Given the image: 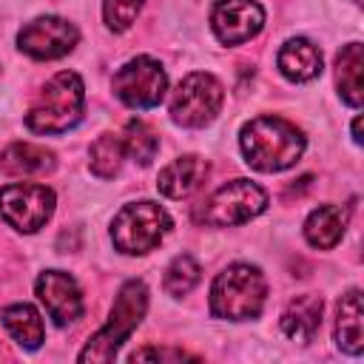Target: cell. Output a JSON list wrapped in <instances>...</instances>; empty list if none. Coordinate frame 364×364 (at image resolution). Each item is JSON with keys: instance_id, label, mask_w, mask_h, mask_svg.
I'll use <instances>...</instances> for the list:
<instances>
[{"instance_id": "cell-1", "label": "cell", "mask_w": 364, "mask_h": 364, "mask_svg": "<svg viewBox=\"0 0 364 364\" xmlns=\"http://www.w3.org/2000/svg\"><path fill=\"white\" fill-rule=\"evenodd\" d=\"M245 162L262 173H279L299 162L304 154V134L282 117H253L239 131Z\"/></svg>"}, {"instance_id": "cell-2", "label": "cell", "mask_w": 364, "mask_h": 364, "mask_svg": "<svg viewBox=\"0 0 364 364\" xmlns=\"http://www.w3.org/2000/svg\"><path fill=\"white\" fill-rule=\"evenodd\" d=\"M82 111H85V85L80 74L60 71L34 97L26 114V125L37 134H65L82 119Z\"/></svg>"}, {"instance_id": "cell-3", "label": "cell", "mask_w": 364, "mask_h": 364, "mask_svg": "<svg viewBox=\"0 0 364 364\" xmlns=\"http://www.w3.org/2000/svg\"><path fill=\"white\" fill-rule=\"evenodd\" d=\"M145 310H148V287H145V282L128 279L119 287L117 299H114L108 321L88 338V344L82 347V353L77 358L82 364L85 361H114V355L122 347V341H128V336L139 327Z\"/></svg>"}, {"instance_id": "cell-4", "label": "cell", "mask_w": 364, "mask_h": 364, "mask_svg": "<svg viewBox=\"0 0 364 364\" xmlns=\"http://www.w3.org/2000/svg\"><path fill=\"white\" fill-rule=\"evenodd\" d=\"M267 299V282L259 267L236 262L225 267L210 284V316L228 321L256 318Z\"/></svg>"}, {"instance_id": "cell-5", "label": "cell", "mask_w": 364, "mask_h": 364, "mask_svg": "<svg viewBox=\"0 0 364 364\" xmlns=\"http://www.w3.org/2000/svg\"><path fill=\"white\" fill-rule=\"evenodd\" d=\"M171 230V216L162 205L142 199V202H128L117 210L111 222V242L119 253L128 256H142L154 250Z\"/></svg>"}, {"instance_id": "cell-6", "label": "cell", "mask_w": 364, "mask_h": 364, "mask_svg": "<svg viewBox=\"0 0 364 364\" xmlns=\"http://www.w3.org/2000/svg\"><path fill=\"white\" fill-rule=\"evenodd\" d=\"M267 208V193L250 179H230L219 185L202 205L199 222L210 228H233L242 222H250Z\"/></svg>"}, {"instance_id": "cell-7", "label": "cell", "mask_w": 364, "mask_h": 364, "mask_svg": "<svg viewBox=\"0 0 364 364\" xmlns=\"http://www.w3.org/2000/svg\"><path fill=\"white\" fill-rule=\"evenodd\" d=\"M222 100H225L222 82L208 71H193L176 85L168 111L171 119L182 128H205L216 119Z\"/></svg>"}, {"instance_id": "cell-8", "label": "cell", "mask_w": 364, "mask_h": 364, "mask_svg": "<svg viewBox=\"0 0 364 364\" xmlns=\"http://www.w3.org/2000/svg\"><path fill=\"white\" fill-rule=\"evenodd\" d=\"M111 88L119 102H125L128 108L145 111V108H154L162 102V97L168 91V74L159 65V60L139 54V57L128 60L125 65H119V71L111 80Z\"/></svg>"}, {"instance_id": "cell-9", "label": "cell", "mask_w": 364, "mask_h": 364, "mask_svg": "<svg viewBox=\"0 0 364 364\" xmlns=\"http://www.w3.org/2000/svg\"><path fill=\"white\" fill-rule=\"evenodd\" d=\"M54 191L37 182H11L0 188V216L20 233L40 230L54 213Z\"/></svg>"}, {"instance_id": "cell-10", "label": "cell", "mask_w": 364, "mask_h": 364, "mask_svg": "<svg viewBox=\"0 0 364 364\" xmlns=\"http://www.w3.org/2000/svg\"><path fill=\"white\" fill-rule=\"evenodd\" d=\"M77 40H80V31L74 23L54 17V14H46V17H37L20 28L17 48L23 54H28L31 60H60L68 51H74Z\"/></svg>"}, {"instance_id": "cell-11", "label": "cell", "mask_w": 364, "mask_h": 364, "mask_svg": "<svg viewBox=\"0 0 364 364\" xmlns=\"http://www.w3.org/2000/svg\"><path fill=\"white\" fill-rule=\"evenodd\" d=\"M264 26V9L256 0H216L210 9V28L219 43L242 46Z\"/></svg>"}, {"instance_id": "cell-12", "label": "cell", "mask_w": 364, "mask_h": 364, "mask_svg": "<svg viewBox=\"0 0 364 364\" xmlns=\"http://www.w3.org/2000/svg\"><path fill=\"white\" fill-rule=\"evenodd\" d=\"M34 290H37V299L43 301L48 318L57 327H68L82 316V307H85L82 290L74 276H68L63 270H46L37 276Z\"/></svg>"}, {"instance_id": "cell-13", "label": "cell", "mask_w": 364, "mask_h": 364, "mask_svg": "<svg viewBox=\"0 0 364 364\" xmlns=\"http://www.w3.org/2000/svg\"><path fill=\"white\" fill-rule=\"evenodd\" d=\"M208 173V162L202 156H193V154H185V156H176L173 162H168L159 176H156V188L162 196L168 199H185L191 196L202 179Z\"/></svg>"}, {"instance_id": "cell-14", "label": "cell", "mask_w": 364, "mask_h": 364, "mask_svg": "<svg viewBox=\"0 0 364 364\" xmlns=\"http://www.w3.org/2000/svg\"><path fill=\"white\" fill-rule=\"evenodd\" d=\"M321 310H324V304H321L318 296L301 293V296H296V299L284 307V313H282V318H279V327H282V333H284L290 341L307 344V341H313V336H316L318 327H321Z\"/></svg>"}, {"instance_id": "cell-15", "label": "cell", "mask_w": 364, "mask_h": 364, "mask_svg": "<svg viewBox=\"0 0 364 364\" xmlns=\"http://www.w3.org/2000/svg\"><path fill=\"white\" fill-rule=\"evenodd\" d=\"M336 344L347 355H358L364 350V310L361 290H347L336 304Z\"/></svg>"}, {"instance_id": "cell-16", "label": "cell", "mask_w": 364, "mask_h": 364, "mask_svg": "<svg viewBox=\"0 0 364 364\" xmlns=\"http://www.w3.org/2000/svg\"><path fill=\"white\" fill-rule=\"evenodd\" d=\"M279 71L290 82H310L321 74V51L307 37H290L279 48Z\"/></svg>"}, {"instance_id": "cell-17", "label": "cell", "mask_w": 364, "mask_h": 364, "mask_svg": "<svg viewBox=\"0 0 364 364\" xmlns=\"http://www.w3.org/2000/svg\"><path fill=\"white\" fill-rule=\"evenodd\" d=\"M54 168V151L34 142H11L0 154V171L6 176H37Z\"/></svg>"}, {"instance_id": "cell-18", "label": "cell", "mask_w": 364, "mask_h": 364, "mask_svg": "<svg viewBox=\"0 0 364 364\" xmlns=\"http://www.w3.org/2000/svg\"><path fill=\"white\" fill-rule=\"evenodd\" d=\"M344 228H347V210L344 208L318 205L304 219V239L318 250H330V247H336L341 242Z\"/></svg>"}, {"instance_id": "cell-19", "label": "cell", "mask_w": 364, "mask_h": 364, "mask_svg": "<svg viewBox=\"0 0 364 364\" xmlns=\"http://www.w3.org/2000/svg\"><path fill=\"white\" fill-rule=\"evenodd\" d=\"M361 77H364V46L347 43L336 57V85L341 100L353 108L361 105V91H364Z\"/></svg>"}, {"instance_id": "cell-20", "label": "cell", "mask_w": 364, "mask_h": 364, "mask_svg": "<svg viewBox=\"0 0 364 364\" xmlns=\"http://www.w3.org/2000/svg\"><path fill=\"white\" fill-rule=\"evenodd\" d=\"M3 318V327L9 330V336L23 347V350H37L46 338V327H43V318L40 313L26 304V301H17V304H9L3 307L0 313Z\"/></svg>"}, {"instance_id": "cell-21", "label": "cell", "mask_w": 364, "mask_h": 364, "mask_svg": "<svg viewBox=\"0 0 364 364\" xmlns=\"http://www.w3.org/2000/svg\"><path fill=\"white\" fill-rule=\"evenodd\" d=\"M125 159V145H122V134H102L97 136V142L91 145V171L100 179H111L119 173Z\"/></svg>"}, {"instance_id": "cell-22", "label": "cell", "mask_w": 364, "mask_h": 364, "mask_svg": "<svg viewBox=\"0 0 364 364\" xmlns=\"http://www.w3.org/2000/svg\"><path fill=\"white\" fill-rule=\"evenodd\" d=\"M122 145H125V156H131L139 165H151V159L159 151V136L154 134V128L142 119H131L122 131Z\"/></svg>"}, {"instance_id": "cell-23", "label": "cell", "mask_w": 364, "mask_h": 364, "mask_svg": "<svg viewBox=\"0 0 364 364\" xmlns=\"http://www.w3.org/2000/svg\"><path fill=\"white\" fill-rule=\"evenodd\" d=\"M199 273H202V270H199V262H196L193 256L182 253V256H176V259L165 267L162 287H165L168 296L182 299V296H188V293L199 284Z\"/></svg>"}, {"instance_id": "cell-24", "label": "cell", "mask_w": 364, "mask_h": 364, "mask_svg": "<svg viewBox=\"0 0 364 364\" xmlns=\"http://www.w3.org/2000/svg\"><path fill=\"white\" fill-rule=\"evenodd\" d=\"M145 0H102V20L111 31H128Z\"/></svg>"}, {"instance_id": "cell-25", "label": "cell", "mask_w": 364, "mask_h": 364, "mask_svg": "<svg viewBox=\"0 0 364 364\" xmlns=\"http://www.w3.org/2000/svg\"><path fill=\"white\" fill-rule=\"evenodd\" d=\"M131 361H196V355L185 350H165V347H145L131 355Z\"/></svg>"}, {"instance_id": "cell-26", "label": "cell", "mask_w": 364, "mask_h": 364, "mask_svg": "<svg viewBox=\"0 0 364 364\" xmlns=\"http://www.w3.org/2000/svg\"><path fill=\"white\" fill-rule=\"evenodd\" d=\"M353 139H355V145H361V117L353 119Z\"/></svg>"}]
</instances>
